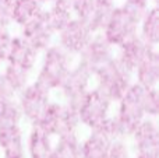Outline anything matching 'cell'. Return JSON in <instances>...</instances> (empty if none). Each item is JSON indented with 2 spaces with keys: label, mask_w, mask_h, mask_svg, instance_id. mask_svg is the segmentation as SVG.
I'll return each mask as SVG.
<instances>
[{
  "label": "cell",
  "mask_w": 159,
  "mask_h": 158,
  "mask_svg": "<svg viewBox=\"0 0 159 158\" xmlns=\"http://www.w3.org/2000/svg\"><path fill=\"white\" fill-rule=\"evenodd\" d=\"M75 59L77 58L67 53L63 48L53 42L41 52L35 80L46 87L49 91H57L63 84L69 70L74 64Z\"/></svg>",
  "instance_id": "obj_1"
},
{
  "label": "cell",
  "mask_w": 159,
  "mask_h": 158,
  "mask_svg": "<svg viewBox=\"0 0 159 158\" xmlns=\"http://www.w3.org/2000/svg\"><path fill=\"white\" fill-rule=\"evenodd\" d=\"M143 13V10H138L124 2L120 4L116 3L110 11L109 20L102 31V35L113 48H117L127 39L137 35Z\"/></svg>",
  "instance_id": "obj_2"
},
{
  "label": "cell",
  "mask_w": 159,
  "mask_h": 158,
  "mask_svg": "<svg viewBox=\"0 0 159 158\" xmlns=\"http://www.w3.org/2000/svg\"><path fill=\"white\" fill-rule=\"evenodd\" d=\"M35 126L42 129L53 139L66 136V134L78 133L81 129L77 111L60 100L50 101L41 119L35 123Z\"/></svg>",
  "instance_id": "obj_3"
},
{
  "label": "cell",
  "mask_w": 159,
  "mask_h": 158,
  "mask_svg": "<svg viewBox=\"0 0 159 158\" xmlns=\"http://www.w3.org/2000/svg\"><path fill=\"white\" fill-rule=\"evenodd\" d=\"M133 81V73L121 66L116 58L93 70V86L102 90L113 102L129 90Z\"/></svg>",
  "instance_id": "obj_4"
},
{
  "label": "cell",
  "mask_w": 159,
  "mask_h": 158,
  "mask_svg": "<svg viewBox=\"0 0 159 158\" xmlns=\"http://www.w3.org/2000/svg\"><path fill=\"white\" fill-rule=\"evenodd\" d=\"M113 101L98 87L92 86L84 95L81 104L77 108V115L81 128L93 132L102 125L110 115Z\"/></svg>",
  "instance_id": "obj_5"
},
{
  "label": "cell",
  "mask_w": 159,
  "mask_h": 158,
  "mask_svg": "<svg viewBox=\"0 0 159 158\" xmlns=\"http://www.w3.org/2000/svg\"><path fill=\"white\" fill-rule=\"evenodd\" d=\"M93 86V73L89 67L81 60L75 59L74 64L69 70L66 78L60 88L57 90L60 101L66 102L69 106L77 111L84 95Z\"/></svg>",
  "instance_id": "obj_6"
},
{
  "label": "cell",
  "mask_w": 159,
  "mask_h": 158,
  "mask_svg": "<svg viewBox=\"0 0 159 158\" xmlns=\"http://www.w3.org/2000/svg\"><path fill=\"white\" fill-rule=\"evenodd\" d=\"M16 101L21 111L22 120L31 126L35 125L43 115L45 109L52 101V91H49L36 80H32L16 95Z\"/></svg>",
  "instance_id": "obj_7"
},
{
  "label": "cell",
  "mask_w": 159,
  "mask_h": 158,
  "mask_svg": "<svg viewBox=\"0 0 159 158\" xmlns=\"http://www.w3.org/2000/svg\"><path fill=\"white\" fill-rule=\"evenodd\" d=\"M144 91H145V88H143L141 86H138L137 83L133 81V84L129 87V90L115 102L117 105L115 116L120 122L127 137L134 130L135 126L145 118L144 104H143Z\"/></svg>",
  "instance_id": "obj_8"
},
{
  "label": "cell",
  "mask_w": 159,
  "mask_h": 158,
  "mask_svg": "<svg viewBox=\"0 0 159 158\" xmlns=\"http://www.w3.org/2000/svg\"><path fill=\"white\" fill-rule=\"evenodd\" d=\"M93 32L91 31L89 25H88L87 20L77 18L73 17L57 34H56L55 39L56 44L61 46L67 53L71 56L77 58L80 53L82 52L89 39L92 38Z\"/></svg>",
  "instance_id": "obj_9"
},
{
  "label": "cell",
  "mask_w": 159,
  "mask_h": 158,
  "mask_svg": "<svg viewBox=\"0 0 159 158\" xmlns=\"http://www.w3.org/2000/svg\"><path fill=\"white\" fill-rule=\"evenodd\" d=\"M20 35L25 38L36 50L42 52L55 42V31L52 30L46 17V7H43L36 16L20 25Z\"/></svg>",
  "instance_id": "obj_10"
},
{
  "label": "cell",
  "mask_w": 159,
  "mask_h": 158,
  "mask_svg": "<svg viewBox=\"0 0 159 158\" xmlns=\"http://www.w3.org/2000/svg\"><path fill=\"white\" fill-rule=\"evenodd\" d=\"M127 139L131 140V150L138 153H158L159 151V128L155 118L145 116Z\"/></svg>",
  "instance_id": "obj_11"
},
{
  "label": "cell",
  "mask_w": 159,
  "mask_h": 158,
  "mask_svg": "<svg viewBox=\"0 0 159 158\" xmlns=\"http://www.w3.org/2000/svg\"><path fill=\"white\" fill-rule=\"evenodd\" d=\"M39 56H41V52L36 50L25 38H22L21 35H13L6 63H10L13 66L21 67L32 73L38 66Z\"/></svg>",
  "instance_id": "obj_12"
},
{
  "label": "cell",
  "mask_w": 159,
  "mask_h": 158,
  "mask_svg": "<svg viewBox=\"0 0 159 158\" xmlns=\"http://www.w3.org/2000/svg\"><path fill=\"white\" fill-rule=\"evenodd\" d=\"M113 58H115V48L106 41L102 34H93L87 46L77 56L78 60L87 64L92 70V73L95 69L107 63Z\"/></svg>",
  "instance_id": "obj_13"
},
{
  "label": "cell",
  "mask_w": 159,
  "mask_h": 158,
  "mask_svg": "<svg viewBox=\"0 0 159 158\" xmlns=\"http://www.w3.org/2000/svg\"><path fill=\"white\" fill-rule=\"evenodd\" d=\"M0 151L3 158H27L25 133L21 123L0 126Z\"/></svg>",
  "instance_id": "obj_14"
},
{
  "label": "cell",
  "mask_w": 159,
  "mask_h": 158,
  "mask_svg": "<svg viewBox=\"0 0 159 158\" xmlns=\"http://www.w3.org/2000/svg\"><path fill=\"white\" fill-rule=\"evenodd\" d=\"M151 48L152 46H149L145 41L135 35L119 45L117 48H115V58L121 66L133 73L137 64L143 60V58Z\"/></svg>",
  "instance_id": "obj_15"
},
{
  "label": "cell",
  "mask_w": 159,
  "mask_h": 158,
  "mask_svg": "<svg viewBox=\"0 0 159 158\" xmlns=\"http://www.w3.org/2000/svg\"><path fill=\"white\" fill-rule=\"evenodd\" d=\"M134 83L143 88L158 87L159 81V53L158 48H151L133 72Z\"/></svg>",
  "instance_id": "obj_16"
},
{
  "label": "cell",
  "mask_w": 159,
  "mask_h": 158,
  "mask_svg": "<svg viewBox=\"0 0 159 158\" xmlns=\"http://www.w3.org/2000/svg\"><path fill=\"white\" fill-rule=\"evenodd\" d=\"M55 139L45 133L38 126L31 125L25 136V153L27 158H49L53 150Z\"/></svg>",
  "instance_id": "obj_17"
},
{
  "label": "cell",
  "mask_w": 159,
  "mask_h": 158,
  "mask_svg": "<svg viewBox=\"0 0 159 158\" xmlns=\"http://www.w3.org/2000/svg\"><path fill=\"white\" fill-rule=\"evenodd\" d=\"M137 35L143 41H145L149 46L158 48L159 44V10L157 4H151L145 8L141 16L138 24Z\"/></svg>",
  "instance_id": "obj_18"
},
{
  "label": "cell",
  "mask_w": 159,
  "mask_h": 158,
  "mask_svg": "<svg viewBox=\"0 0 159 158\" xmlns=\"http://www.w3.org/2000/svg\"><path fill=\"white\" fill-rule=\"evenodd\" d=\"M49 158H81V137L78 133L56 137Z\"/></svg>",
  "instance_id": "obj_19"
},
{
  "label": "cell",
  "mask_w": 159,
  "mask_h": 158,
  "mask_svg": "<svg viewBox=\"0 0 159 158\" xmlns=\"http://www.w3.org/2000/svg\"><path fill=\"white\" fill-rule=\"evenodd\" d=\"M110 142L98 132H89L81 139V158H107Z\"/></svg>",
  "instance_id": "obj_20"
},
{
  "label": "cell",
  "mask_w": 159,
  "mask_h": 158,
  "mask_svg": "<svg viewBox=\"0 0 159 158\" xmlns=\"http://www.w3.org/2000/svg\"><path fill=\"white\" fill-rule=\"evenodd\" d=\"M0 74L16 95L22 88H25L31 81V72H27L21 67L13 66L10 63H4V67L0 70Z\"/></svg>",
  "instance_id": "obj_21"
},
{
  "label": "cell",
  "mask_w": 159,
  "mask_h": 158,
  "mask_svg": "<svg viewBox=\"0 0 159 158\" xmlns=\"http://www.w3.org/2000/svg\"><path fill=\"white\" fill-rule=\"evenodd\" d=\"M43 6L38 0H13L11 4V20L13 25H22L30 18L39 13Z\"/></svg>",
  "instance_id": "obj_22"
},
{
  "label": "cell",
  "mask_w": 159,
  "mask_h": 158,
  "mask_svg": "<svg viewBox=\"0 0 159 158\" xmlns=\"http://www.w3.org/2000/svg\"><path fill=\"white\" fill-rule=\"evenodd\" d=\"M46 17L52 30L55 31V34H57L74 16H73L70 7L52 3L50 6L46 7Z\"/></svg>",
  "instance_id": "obj_23"
},
{
  "label": "cell",
  "mask_w": 159,
  "mask_h": 158,
  "mask_svg": "<svg viewBox=\"0 0 159 158\" xmlns=\"http://www.w3.org/2000/svg\"><path fill=\"white\" fill-rule=\"evenodd\" d=\"M112 8H113V6L98 4V3H96L93 11L91 13V16L87 18L88 25H89L91 31H92L93 34H102V31H103L107 20H109V16H110Z\"/></svg>",
  "instance_id": "obj_24"
},
{
  "label": "cell",
  "mask_w": 159,
  "mask_h": 158,
  "mask_svg": "<svg viewBox=\"0 0 159 158\" xmlns=\"http://www.w3.org/2000/svg\"><path fill=\"white\" fill-rule=\"evenodd\" d=\"M93 132L101 133L102 136H103L105 139H107L109 142H113V140H117V139H127L126 133H124V130H123V128H121L120 122L117 120V118L115 116V114H110L109 116L102 122V125Z\"/></svg>",
  "instance_id": "obj_25"
},
{
  "label": "cell",
  "mask_w": 159,
  "mask_h": 158,
  "mask_svg": "<svg viewBox=\"0 0 159 158\" xmlns=\"http://www.w3.org/2000/svg\"><path fill=\"white\" fill-rule=\"evenodd\" d=\"M22 122L21 111L18 108L16 98L0 105V126L20 125Z\"/></svg>",
  "instance_id": "obj_26"
},
{
  "label": "cell",
  "mask_w": 159,
  "mask_h": 158,
  "mask_svg": "<svg viewBox=\"0 0 159 158\" xmlns=\"http://www.w3.org/2000/svg\"><path fill=\"white\" fill-rule=\"evenodd\" d=\"M144 112L145 116L148 118H155L157 119L159 114V94H158V87L154 88H145L144 91Z\"/></svg>",
  "instance_id": "obj_27"
},
{
  "label": "cell",
  "mask_w": 159,
  "mask_h": 158,
  "mask_svg": "<svg viewBox=\"0 0 159 158\" xmlns=\"http://www.w3.org/2000/svg\"><path fill=\"white\" fill-rule=\"evenodd\" d=\"M107 158H133L131 146L129 144L127 139H117L110 142Z\"/></svg>",
  "instance_id": "obj_28"
},
{
  "label": "cell",
  "mask_w": 159,
  "mask_h": 158,
  "mask_svg": "<svg viewBox=\"0 0 159 158\" xmlns=\"http://www.w3.org/2000/svg\"><path fill=\"white\" fill-rule=\"evenodd\" d=\"M96 6V0H71V13L77 18L87 20Z\"/></svg>",
  "instance_id": "obj_29"
},
{
  "label": "cell",
  "mask_w": 159,
  "mask_h": 158,
  "mask_svg": "<svg viewBox=\"0 0 159 158\" xmlns=\"http://www.w3.org/2000/svg\"><path fill=\"white\" fill-rule=\"evenodd\" d=\"M11 39H13V34L10 32V30L4 27H0V64L6 63Z\"/></svg>",
  "instance_id": "obj_30"
},
{
  "label": "cell",
  "mask_w": 159,
  "mask_h": 158,
  "mask_svg": "<svg viewBox=\"0 0 159 158\" xmlns=\"http://www.w3.org/2000/svg\"><path fill=\"white\" fill-rule=\"evenodd\" d=\"M11 4H13V0H0V27L8 28L13 25Z\"/></svg>",
  "instance_id": "obj_31"
},
{
  "label": "cell",
  "mask_w": 159,
  "mask_h": 158,
  "mask_svg": "<svg viewBox=\"0 0 159 158\" xmlns=\"http://www.w3.org/2000/svg\"><path fill=\"white\" fill-rule=\"evenodd\" d=\"M14 98H16V94L10 90V87L6 84L4 78H3L2 74H0V105L7 102V101H10V100H14Z\"/></svg>",
  "instance_id": "obj_32"
},
{
  "label": "cell",
  "mask_w": 159,
  "mask_h": 158,
  "mask_svg": "<svg viewBox=\"0 0 159 158\" xmlns=\"http://www.w3.org/2000/svg\"><path fill=\"white\" fill-rule=\"evenodd\" d=\"M123 2L133 6V7L138 8V10H143V11L152 4V0H123Z\"/></svg>",
  "instance_id": "obj_33"
},
{
  "label": "cell",
  "mask_w": 159,
  "mask_h": 158,
  "mask_svg": "<svg viewBox=\"0 0 159 158\" xmlns=\"http://www.w3.org/2000/svg\"><path fill=\"white\" fill-rule=\"evenodd\" d=\"M133 158H158V153H138L134 154Z\"/></svg>",
  "instance_id": "obj_34"
},
{
  "label": "cell",
  "mask_w": 159,
  "mask_h": 158,
  "mask_svg": "<svg viewBox=\"0 0 159 158\" xmlns=\"http://www.w3.org/2000/svg\"><path fill=\"white\" fill-rule=\"evenodd\" d=\"M117 0H96L98 4H106V6H115Z\"/></svg>",
  "instance_id": "obj_35"
},
{
  "label": "cell",
  "mask_w": 159,
  "mask_h": 158,
  "mask_svg": "<svg viewBox=\"0 0 159 158\" xmlns=\"http://www.w3.org/2000/svg\"><path fill=\"white\" fill-rule=\"evenodd\" d=\"M38 2L41 3V4L43 6V7H48V6H50L53 2H55V0H38Z\"/></svg>",
  "instance_id": "obj_36"
}]
</instances>
